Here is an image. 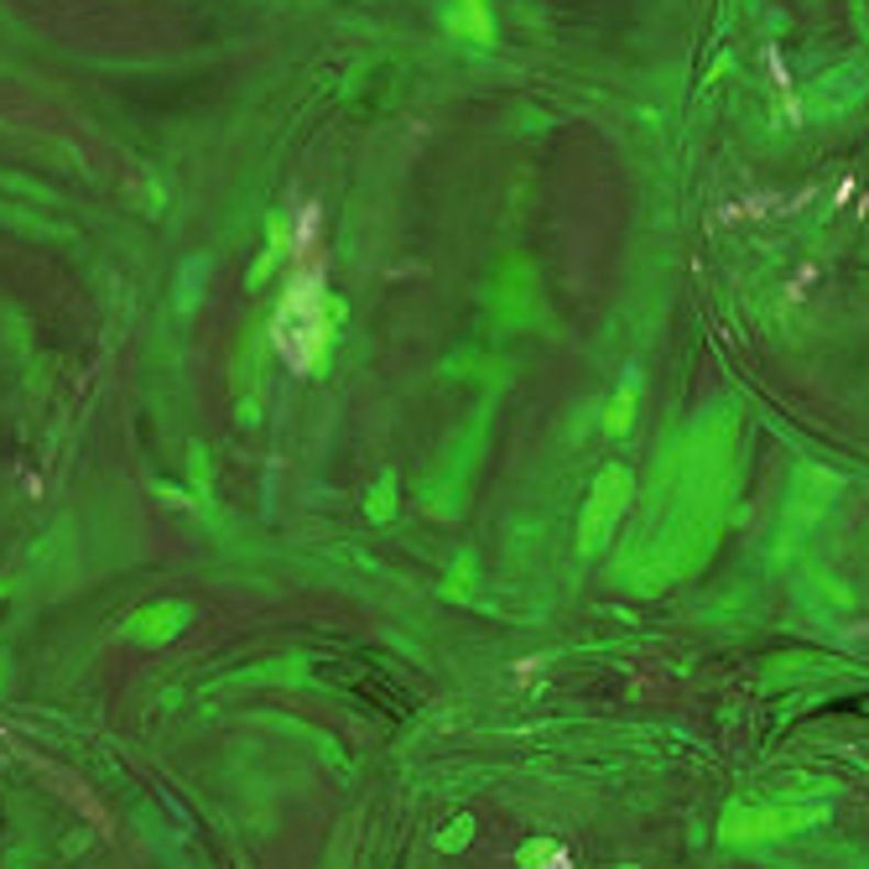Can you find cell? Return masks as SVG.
I'll return each mask as SVG.
<instances>
[{"label": "cell", "mask_w": 869, "mask_h": 869, "mask_svg": "<svg viewBox=\"0 0 869 869\" xmlns=\"http://www.w3.org/2000/svg\"><path fill=\"white\" fill-rule=\"evenodd\" d=\"M823 817H828V802H755V807L724 812L718 833H724V844H771V838L807 833Z\"/></svg>", "instance_id": "2"}, {"label": "cell", "mask_w": 869, "mask_h": 869, "mask_svg": "<svg viewBox=\"0 0 869 869\" xmlns=\"http://www.w3.org/2000/svg\"><path fill=\"white\" fill-rule=\"evenodd\" d=\"M454 37H469V42H494V16L484 0H458L454 5Z\"/></svg>", "instance_id": "4"}, {"label": "cell", "mask_w": 869, "mask_h": 869, "mask_svg": "<svg viewBox=\"0 0 869 869\" xmlns=\"http://www.w3.org/2000/svg\"><path fill=\"white\" fill-rule=\"evenodd\" d=\"M631 490H635V479H631V469H620V464H610L604 475L593 479L589 500H583V515H578V547H583V553H599V547L610 542V532L620 526V515L631 505Z\"/></svg>", "instance_id": "3"}, {"label": "cell", "mask_w": 869, "mask_h": 869, "mask_svg": "<svg viewBox=\"0 0 869 869\" xmlns=\"http://www.w3.org/2000/svg\"><path fill=\"white\" fill-rule=\"evenodd\" d=\"M277 349L292 370H313L328 349V297H323V260H317V209H302L297 224V271L287 281L277 313Z\"/></svg>", "instance_id": "1"}, {"label": "cell", "mask_w": 869, "mask_h": 869, "mask_svg": "<svg viewBox=\"0 0 869 869\" xmlns=\"http://www.w3.org/2000/svg\"><path fill=\"white\" fill-rule=\"evenodd\" d=\"M631 412H635V386H625L610 406V433H625V427H631Z\"/></svg>", "instance_id": "5"}, {"label": "cell", "mask_w": 869, "mask_h": 869, "mask_svg": "<svg viewBox=\"0 0 869 869\" xmlns=\"http://www.w3.org/2000/svg\"><path fill=\"white\" fill-rule=\"evenodd\" d=\"M464 838H469V817H458L454 828L443 833V849H458V844H464Z\"/></svg>", "instance_id": "6"}]
</instances>
